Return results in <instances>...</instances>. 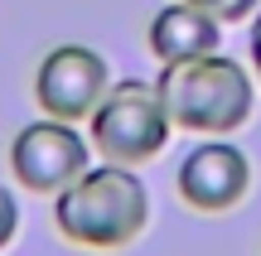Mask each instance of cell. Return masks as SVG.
I'll return each instance as SVG.
<instances>
[{
    "mask_svg": "<svg viewBox=\"0 0 261 256\" xmlns=\"http://www.w3.org/2000/svg\"><path fill=\"white\" fill-rule=\"evenodd\" d=\"M19 227H24V208H19L15 189H5V184H0V251L19 237Z\"/></svg>",
    "mask_w": 261,
    "mask_h": 256,
    "instance_id": "obj_8",
    "label": "cell"
},
{
    "mask_svg": "<svg viewBox=\"0 0 261 256\" xmlns=\"http://www.w3.org/2000/svg\"><path fill=\"white\" fill-rule=\"evenodd\" d=\"M218 44H223V19L208 15L203 5H189V0L160 5L145 29V48L155 53V63H184V58L213 53Z\"/></svg>",
    "mask_w": 261,
    "mask_h": 256,
    "instance_id": "obj_7",
    "label": "cell"
},
{
    "mask_svg": "<svg viewBox=\"0 0 261 256\" xmlns=\"http://www.w3.org/2000/svg\"><path fill=\"white\" fill-rule=\"evenodd\" d=\"M174 189L184 198V208L194 213H232L237 203L252 193V160L242 145H232L227 135H203L194 150L179 160L174 169Z\"/></svg>",
    "mask_w": 261,
    "mask_h": 256,
    "instance_id": "obj_6",
    "label": "cell"
},
{
    "mask_svg": "<svg viewBox=\"0 0 261 256\" xmlns=\"http://www.w3.org/2000/svg\"><path fill=\"white\" fill-rule=\"evenodd\" d=\"M160 102H165L174 131L194 135H232L256 111V77L247 63L227 58L223 48L184 58V63H160Z\"/></svg>",
    "mask_w": 261,
    "mask_h": 256,
    "instance_id": "obj_2",
    "label": "cell"
},
{
    "mask_svg": "<svg viewBox=\"0 0 261 256\" xmlns=\"http://www.w3.org/2000/svg\"><path fill=\"white\" fill-rule=\"evenodd\" d=\"M112 82V63L92 44H54L34 68V102L44 116L87 121Z\"/></svg>",
    "mask_w": 261,
    "mask_h": 256,
    "instance_id": "obj_5",
    "label": "cell"
},
{
    "mask_svg": "<svg viewBox=\"0 0 261 256\" xmlns=\"http://www.w3.org/2000/svg\"><path fill=\"white\" fill-rule=\"evenodd\" d=\"M189 5H203L208 15H218L223 24H247V19L256 15L261 0H189Z\"/></svg>",
    "mask_w": 261,
    "mask_h": 256,
    "instance_id": "obj_9",
    "label": "cell"
},
{
    "mask_svg": "<svg viewBox=\"0 0 261 256\" xmlns=\"http://www.w3.org/2000/svg\"><path fill=\"white\" fill-rule=\"evenodd\" d=\"M174 121H169L160 87L145 77H116L107 87V97L97 102V111L87 116V140H92L97 160L112 164H150L165 155Z\"/></svg>",
    "mask_w": 261,
    "mask_h": 256,
    "instance_id": "obj_3",
    "label": "cell"
},
{
    "mask_svg": "<svg viewBox=\"0 0 261 256\" xmlns=\"http://www.w3.org/2000/svg\"><path fill=\"white\" fill-rule=\"evenodd\" d=\"M92 140H87L83 121H29L10 135V174L24 193L34 198H58L77 174L92 164Z\"/></svg>",
    "mask_w": 261,
    "mask_h": 256,
    "instance_id": "obj_4",
    "label": "cell"
},
{
    "mask_svg": "<svg viewBox=\"0 0 261 256\" xmlns=\"http://www.w3.org/2000/svg\"><path fill=\"white\" fill-rule=\"evenodd\" d=\"M252 24V39H247V58H252V77H256V87H261V5H256V15L247 19Z\"/></svg>",
    "mask_w": 261,
    "mask_h": 256,
    "instance_id": "obj_10",
    "label": "cell"
},
{
    "mask_svg": "<svg viewBox=\"0 0 261 256\" xmlns=\"http://www.w3.org/2000/svg\"><path fill=\"white\" fill-rule=\"evenodd\" d=\"M54 227L68 247L126 251L150 227V189L136 174V164H87L54 198Z\"/></svg>",
    "mask_w": 261,
    "mask_h": 256,
    "instance_id": "obj_1",
    "label": "cell"
}]
</instances>
